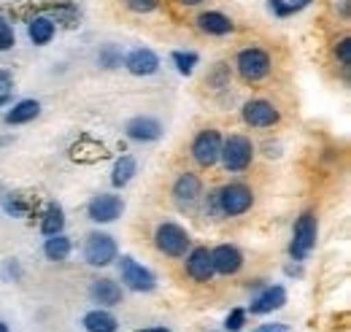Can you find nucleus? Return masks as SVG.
I'll return each instance as SVG.
<instances>
[{"label": "nucleus", "mask_w": 351, "mask_h": 332, "mask_svg": "<svg viewBox=\"0 0 351 332\" xmlns=\"http://www.w3.org/2000/svg\"><path fill=\"white\" fill-rule=\"evenodd\" d=\"M254 206V189L243 181H230L206 198V211L214 216H243Z\"/></svg>", "instance_id": "nucleus-1"}, {"label": "nucleus", "mask_w": 351, "mask_h": 332, "mask_svg": "<svg viewBox=\"0 0 351 332\" xmlns=\"http://www.w3.org/2000/svg\"><path fill=\"white\" fill-rule=\"evenodd\" d=\"M254 143L252 138L241 135V132H232L227 138H221V152H219V163L227 173H246L252 163H254Z\"/></svg>", "instance_id": "nucleus-2"}, {"label": "nucleus", "mask_w": 351, "mask_h": 332, "mask_svg": "<svg viewBox=\"0 0 351 332\" xmlns=\"http://www.w3.org/2000/svg\"><path fill=\"white\" fill-rule=\"evenodd\" d=\"M235 71L243 82L260 84L273 73V57L263 46H246L235 54Z\"/></svg>", "instance_id": "nucleus-3"}, {"label": "nucleus", "mask_w": 351, "mask_h": 332, "mask_svg": "<svg viewBox=\"0 0 351 332\" xmlns=\"http://www.w3.org/2000/svg\"><path fill=\"white\" fill-rule=\"evenodd\" d=\"M316 241H319V219L313 211H306L295 219V227H292V241H289L292 262L308 259V254L316 249Z\"/></svg>", "instance_id": "nucleus-4"}, {"label": "nucleus", "mask_w": 351, "mask_h": 332, "mask_svg": "<svg viewBox=\"0 0 351 332\" xmlns=\"http://www.w3.org/2000/svg\"><path fill=\"white\" fill-rule=\"evenodd\" d=\"M154 246L160 254H165L171 259H181L192 249V235L176 222H160L154 230Z\"/></svg>", "instance_id": "nucleus-5"}, {"label": "nucleus", "mask_w": 351, "mask_h": 332, "mask_svg": "<svg viewBox=\"0 0 351 332\" xmlns=\"http://www.w3.org/2000/svg\"><path fill=\"white\" fill-rule=\"evenodd\" d=\"M82 254H84V262H87L89 268H108V265H114L117 257H119V244H117L114 235L95 230V233L87 235Z\"/></svg>", "instance_id": "nucleus-6"}, {"label": "nucleus", "mask_w": 351, "mask_h": 332, "mask_svg": "<svg viewBox=\"0 0 351 332\" xmlns=\"http://www.w3.org/2000/svg\"><path fill=\"white\" fill-rule=\"evenodd\" d=\"M219 152H221V132L217 127H206L200 130L195 138H192V146H189V154L195 160V165L200 167H214L219 163Z\"/></svg>", "instance_id": "nucleus-7"}, {"label": "nucleus", "mask_w": 351, "mask_h": 332, "mask_svg": "<svg viewBox=\"0 0 351 332\" xmlns=\"http://www.w3.org/2000/svg\"><path fill=\"white\" fill-rule=\"evenodd\" d=\"M117 265H119V278H122V287H128L130 292H154L157 289V278L154 273L141 265L135 257H117Z\"/></svg>", "instance_id": "nucleus-8"}, {"label": "nucleus", "mask_w": 351, "mask_h": 332, "mask_svg": "<svg viewBox=\"0 0 351 332\" xmlns=\"http://www.w3.org/2000/svg\"><path fill=\"white\" fill-rule=\"evenodd\" d=\"M241 119L246 127L267 130V127H276L281 122V111H278L276 103H270L265 97H252L241 106Z\"/></svg>", "instance_id": "nucleus-9"}, {"label": "nucleus", "mask_w": 351, "mask_h": 332, "mask_svg": "<svg viewBox=\"0 0 351 332\" xmlns=\"http://www.w3.org/2000/svg\"><path fill=\"white\" fill-rule=\"evenodd\" d=\"M125 213V200L114 192H100L87 203V216L95 224H111Z\"/></svg>", "instance_id": "nucleus-10"}, {"label": "nucleus", "mask_w": 351, "mask_h": 332, "mask_svg": "<svg viewBox=\"0 0 351 332\" xmlns=\"http://www.w3.org/2000/svg\"><path fill=\"white\" fill-rule=\"evenodd\" d=\"M184 270L195 284H208L214 281V262H211V249L208 246H192L184 254Z\"/></svg>", "instance_id": "nucleus-11"}, {"label": "nucleus", "mask_w": 351, "mask_h": 332, "mask_svg": "<svg viewBox=\"0 0 351 332\" xmlns=\"http://www.w3.org/2000/svg\"><path fill=\"white\" fill-rule=\"evenodd\" d=\"M284 305H287V289L281 284H270V287H263L260 294L252 297L246 313H252V316H267L273 311H281Z\"/></svg>", "instance_id": "nucleus-12"}, {"label": "nucleus", "mask_w": 351, "mask_h": 332, "mask_svg": "<svg viewBox=\"0 0 351 332\" xmlns=\"http://www.w3.org/2000/svg\"><path fill=\"white\" fill-rule=\"evenodd\" d=\"M171 195L178 206H195L203 198V178L197 173H189V170L178 173L173 187H171Z\"/></svg>", "instance_id": "nucleus-13"}, {"label": "nucleus", "mask_w": 351, "mask_h": 332, "mask_svg": "<svg viewBox=\"0 0 351 332\" xmlns=\"http://www.w3.org/2000/svg\"><path fill=\"white\" fill-rule=\"evenodd\" d=\"M122 65L128 68V73L146 79V76H154L162 62H160L157 51H152V49H146V46H138V49H132V51L125 54V62H122Z\"/></svg>", "instance_id": "nucleus-14"}, {"label": "nucleus", "mask_w": 351, "mask_h": 332, "mask_svg": "<svg viewBox=\"0 0 351 332\" xmlns=\"http://www.w3.org/2000/svg\"><path fill=\"white\" fill-rule=\"evenodd\" d=\"M211 262L217 276H235L243 268V251L235 244H219L217 249H211Z\"/></svg>", "instance_id": "nucleus-15"}, {"label": "nucleus", "mask_w": 351, "mask_h": 332, "mask_svg": "<svg viewBox=\"0 0 351 332\" xmlns=\"http://www.w3.org/2000/svg\"><path fill=\"white\" fill-rule=\"evenodd\" d=\"M89 297L92 303H97V308H117L125 300V289L114 278H95L89 284Z\"/></svg>", "instance_id": "nucleus-16"}, {"label": "nucleus", "mask_w": 351, "mask_h": 332, "mask_svg": "<svg viewBox=\"0 0 351 332\" xmlns=\"http://www.w3.org/2000/svg\"><path fill=\"white\" fill-rule=\"evenodd\" d=\"M125 132H128V138L135 141V143H154V141L162 138L165 127H162L160 119H154V117H132L130 122L125 125Z\"/></svg>", "instance_id": "nucleus-17"}, {"label": "nucleus", "mask_w": 351, "mask_h": 332, "mask_svg": "<svg viewBox=\"0 0 351 332\" xmlns=\"http://www.w3.org/2000/svg\"><path fill=\"white\" fill-rule=\"evenodd\" d=\"M195 25H197V30H200L203 36H211V38L230 36V33L235 30V22H232L227 14H221V11H203V14H197Z\"/></svg>", "instance_id": "nucleus-18"}, {"label": "nucleus", "mask_w": 351, "mask_h": 332, "mask_svg": "<svg viewBox=\"0 0 351 332\" xmlns=\"http://www.w3.org/2000/svg\"><path fill=\"white\" fill-rule=\"evenodd\" d=\"M38 117H41V103L36 97H25V100H16V103L8 106L5 125H27Z\"/></svg>", "instance_id": "nucleus-19"}, {"label": "nucleus", "mask_w": 351, "mask_h": 332, "mask_svg": "<svg viewBox=\"0 0 351 332\" xmlns=\"http://www.w3.org/2000/svg\"><path fill=\"white\" fill-rule=\"evenodd\" d=\"M82 327L87 332H119V319L108 308H92L82 316Z\"/></svg>", "instance_id": "nucleus-20"}, {"label": "nucleus", "mask_w": 351, "mask_h": 332, "mask_svg": "<svg viewBox=\"0 0 351 332\" xmlns=\"http://www.w3.org/2000/svg\"><path fill=\"white\" fill-rule=\"evenodd\" d=\"M54 36H57V25H54L51 16L38 14V16H33V19L27 22V38H30V43L46 46V43L54 41Z\"/></svg>", "instance_id": "nucleus-21"}, {"label": "nucleus", "mask_w": 351, "mask_h": 332, "mask_svg": "<svg viewBox=\"0 0 351 332\" xmlns=\"http://www.w3.org/2000/svg\"><path fill=\"white\" fill-rule=\"evenodd\" d=\"M135 173H138V160L132 154L117 157V163L111 167V187L114 189H125L132 178H135Z\"/></svg>", "instance_id": "nucleus-22"}, {"label": "nucleus", "mask_w": 351, "mask_h": 332, "mask_svg": "<svg viewBox=\"0 0 351 332\" xmlns=\"http://www.w3.org/2000/svg\"><path fill=\"white\" fill-rule=\"evenodd\" d=\"M73 251V241L65 235V233H57V235H49L44 241V257L49 262H65Z\"/></svg>", "instance_id": "nucleus-23"}, {"label": "nucleus", "mask_w": 351, "mask_h": 332, "mask_svg": "<svg viewBox=\"0 0 351 332\" xmlns=\"http://www.w3.org/2000/svg\"><path fill=\"white\" fill-rule=\"evenodd\" d=\"M65 230V211L60 203H49L41 216V235L49 238V235H57Z\"/></svg>", "instance_id": "nucleus-24"}, {"label": "nucleus", "mask_w": 351, "mask_h": 332, "mask_svg": "<svg viewBox=\"0 0 351 332\" xmlns=\"http://www.w3.org/2000/svg\"><path fill=\"white\" fill-rule=\"evenodd\" d=\"M122 62H125V51H122L117 43L100 46V51H97V65H100V68L114 71V68H122Z\"/></svg>", "instance_id": "nucleus-25"}, {"label": "nucleus", "mask_w": 351, "mask_h": 332, "mask_svg": "<svg viewBox=\"0 0 351 332\" xmlns=\"http://www.w3.org/2000/svg\"><path fill=\"white\" fill-rule=\"evenodd\" d=\"M171 62H173L176 71H178L181 76H192V73H195V68H197V62H200V57H197V51L178 49V51L171 54Z\"/></svg>", "instance_id": "nucleus-26"}, {"label": "nucleus", "mask_w": 351, "mask_h": 332, "mask_svg": "<svg viewBox=\"0 0 351 332\" xmlns=\"http://www.w3.org/2000/svg\"><path fill=\"white\" fill-rule=\"evenodd\" d=\"M246 319H249L246 308H232V311L224 316V330H227V332H243V327H246Z\"/></svg>", "instance_id": "nucleus-27"}, {"label": "nucleus", "mask_w": 351, "mask_h": 332, "mask_svg": "<svg viewBox=\"0 0 351 332\" xmlns=\"http://www.w3.org/2000/svg\"><path fill=\"white\" fill-rule=\"evenodd\" d=\"M14 43H16V33H14L11 22L5 16H0V51L14 49Z\"/></svg>", "instance_id": "nucleus-28"}, {"label": "nucleus", "mask_w": 351, "mask_h": 332, "mask_svg": "<svg viewBox=\"0 0 351 332\" xmlns=\"http://www.w3.org/2000/svg\"><path fill=\"white\" fill-rule=\"evenodd\" d=\"M208 84H211L214 89L227 86V84H230V68H227L224 62H217V65H214V71L208 73Z\"/></svg>", "instance_id": "nucleus-29"}, {"label": "nucleus", "mask_w": 351, "mask_h": 332, "mask_svg": "<svg viewBox=\"0 0 351 332\" xmlns=\"http://www.w3.org/2000/svg\"><path fill=\"white\" fill-rule=\"evenodd\" d=\"M335 60L341 62V68H349L351 65V38L349 36H343L341 41H335Z\"/></svg>", "instance_id": "nucleus-30"}, {"label": "nucleus", "mask_w": 351, "mask_h": 332, "mask_svg": "<svg viewBox=\"0 0 351 332\" xmlns=\"http://www.w3.org/2000/svg\"><path fill=\"white\" fill-rule=\"evenodd\" d=\"M0 203H3V208H5L8 216H25V213H27V206H25L16 195H3Z\"/></svg>", "instance_id": "nucleus-31"}, {"label": "nucleus", "mask_w": 351, "mask_h": 332, "mask_svg": "<svg viewBox=\"0 0 351 332\" xmlns=\"http://www.w3.org/2000/svg\"><path fill=\"white\" fill-rule=\"evenodd\" d=\"M162 0H125V5L130 8L132 14H152L160 8Z\"/></svg>", "instance_id": "nucleus-32"}, {"label": "nucleus", "mask_w": 351, "mask_h": 332, "mask_svg": "<svg viewBox=\"0 0 351 332\" xmlns=\"http://www.w3.org/2000/svg\"><path fill=\"white\" fill-rule=\"evenodd\" d=\"M313 0H287V8H289V16L292 14H298V11H303V8H308Z\"/></svg>", "instance_id": "nucleus-33"}, {"label": "nucleus", "mask_w": 351, "mask_h": 332, "mask_svg": "<svg viewBox=\"0 0 351 332\" xmlns=\"http://www.w3.org/2000/svg\"><path fill=\"white\" fill-rule=\"evenodd\" d=\"M11 84H14L11 73H8V71H0V89H3V92H8V89H11Z\"/></svg>", "instance_id": "nucleus-34"}, {"label": "nucleus", "mask_w": 351, "mask_h": 332, "mask_svg": "<svg viewBox=\"0 0 351 332\" xmlns=\"http://www.w3.org/2000/svg\"><path fill=\"white\" fill-rule=\"evenodd\" d=\"M254 332H284V324H260Z\"/></svg>", "instance_id": "nucleus-35"}, {"label": "nucleus", "mask_w": 351, "mask_h": 332, "mask_svg": "<svg viewBox=\"0 0 351 332\" xmlns=\"http://www.w3.org/2000/svg\"><path fill=\"white\" fill-rule=\"evenodd\" d=\"M178 5H184V8H195V5H203L206 0H176Z\"/></svg>", "instance_id": "nucleus-36"}, {"label": "nucleus", "mask_w": 351, "mask_h": 332, "mask_svg": "<svg viewBox=\"0 0 351 332\" xmlns=\"http://www.w3.org/2000/svg\"><path fill=\"white\" fill-rule=\"evenodd\" d=\"M341 14L349 16V0H341Z\"/></svg>", "instance_id": "nucleus-37"}, {"label": "nucleus", "mask_w": 351, "mask_h": 332, "mask_svg": "<svg viewBox=\"0 0 351 332\" xmlns=\"http://www.w3.org/2000/svg\"><path fill=\"white\" fill-rule=\"evenodd\" d=\"M11 103V97H8V92H0V106H8Z\"/></svg>", "instance_id": "nucleus-38"}, {"label": "nucleus", "mask_w": 351, "mask_h": 332, "mask_svg": "<svg viewBox=\"0 0 351 332\" xmlns=\"http://www.w3.org/2000/svg\"><path fill=\"white\" fill-rule=\"evenodd\" d=\"M141 332H171L168 327H149V330H141Z\"/></svg>", "instance_id": "nucleus-39"}, {"label": "nucleus", "mask_w": 351, "mask_h": 332, "mask_svg": "<svg viewBox=\"0 0 351 332\" xmlns=\"http://www.w3.org/2000/svg\"><path fill=\"white\" fill-rule=\"evenodd\" d=\"M0 332H11V330H8V324H5V322H0Z\"/></svg>", "instance_id": "nucleus-40"}]
</instances>
